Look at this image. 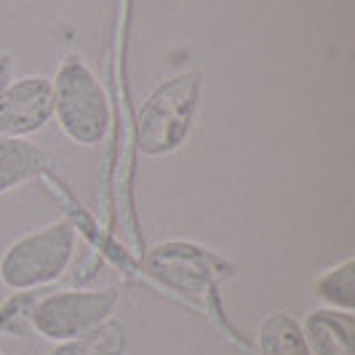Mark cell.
<instances>
[{
  "mask_svg": "<svg viewBox=\"0 0 355 355\" xmlns=\"http://www.w3.org/2000/svg\"><path fill=\"white\" fill-rule=\"evenodd\" d=\"M53 83V118L72 144L99 147L107 139L112 110L102 80L80 56H67Z\"/></svg>",
  "mask_w": 355,
  "mask_h": 355,
  "instance_id": "6da1fadb",
  "label": "cell"
},
{
  "mask_svg": "<svg viewBox=\"0 0 355 355\" xmlns=\"http://www.w3.org/2000/svg\"><path fill=\"white\" fill-rule=\"evenodd\" d=\"M75 246L78 230L70 219H53L24 232L0 257V284L8 291H37L56 284L72 265Z\"/></svg>",
  "mask_w": 355,
  "mask_h": 355,
  "instance_id": "7a4b0ae2",
  "label": "cell"
},
{
  "mask_svg": "<svg viewBox=\"0 0 355 355\" xmlns=\"http://www.w3.org/2000/svg\"><path fill=\"white\" fill-rule=\"evenodd\" d=\"M200 102V72H179L147 96L137 121V147L150 158L171 155L187 142Z\"/></svg>",
  "mask_w": 355,
  "mask_h": 355,
  "instance_id": "3957f363",
  "label": "cell"
},
{
  "mask_svg": "<svg viewBox=\"0 0 355 355\" xmlns=\"http://www.w3.org/2000/svg\"><path fill=\"white\" fill-rule=\"evenodd\" d=\"M118 304V288H62L37 294L33 307V334L56 345L67 342L110 320Z\"/></svg>",
  "mask_w": 355,
  "mask_h": 355,
  "instance_id": "277c9868",
  "label": "cell"
},
{
  "mask_svg": "<svg viewBox=\"0 0 355 355\" xmlns=\"http://www.w3.org/2000/svg\"><path fill=\"white\" fill-rule=\"evenodd\" d=\"M53 118V83L46 75H24L11 80L0 96V137H21L43 131Z\"/></svg>",
  "mask_w": 355,
  "mask_h": 355,
  "instance_id": "5b68a950",
  "label": "cell"
},
{
  "mask_svg": "<svg viewBox=\"0 0 355 355\" xmlns=\"http://www.w3.org/2000/svg\"><path fill=\"white\" fill-rule=\"evenodd\" d=\"M302 326L310 355H355V315L331 307L310 310Z\"/></svg>",
  "mask_w": 355,
  "mask_h": 355,
  "instance_id": "8992f818",
  "label": "cell"
},
{
  "mask_svg": "<svg viewBox=\"0 0 355 355\" xmlns=\"http://www.w3.org/2000/svg\"><path fill=\"white\" fill-rule=\"evenodd\" d=\"M46 153L21 137H0V196L14 193L46 171Z\"/></svg>",
  "mask_w": 355,
  "mask_h": 355,
  "instance_id": "52a82bcc",
  "label": "cell"
},
{
  "mask_svg": "<svg viewBox=\"0 0 355 355\" xmlns=\"http://www.w3.org/2000/svg\"><path fill=\"white\" fill-rule=\"evenodd\" d=\"M257 347L259 355H310L300 320L284 310H272L262 318L257 331Z\"/></svg>",
  "mask_w": 355,
  "mask_h": 355,
  "instance_id": "ba28073f",
  "label": "cell"
},
{
  "mask_svg": "<svg viewBox=\"0 0 355 355\" xmlns=\"http://www.w3.org/2000/svg\"><path fill=\"white\" fill-rule=\"evenodd\" d=\"M125 350L128 331L118 318H110L80 337L59 342L49 355H125Z\"/></svg>",
  "mask_w": 355,
  "mask_h": 355,
  "instance_id": "9c48e42d",
  "label": "cell"
},
{
  "mask_svg": "<svg viewBox=\"0 0 355 355\" xmlns=\"http://www.w3.org/2000/svg\"><path fill=\"white\" fill-rule=\"evenodd\" d=\"M313 291L318 297L323 307H331V310H345V313H355V259L347 257L342 259L339 265L323 270Z\"/></svg>",
  "mask_w": 355,
  "mask_h": 355,
  "instance_id": "30bf717a",
  "label": "cell"
},
{
  "mask_svg": "<svg viewBox=\"0 0 355 355\" xmlns=\"http://www.w3.org/2000/svg\"><path fill=\"white\" fill-rule=\"evenodd\" d=\"M37 291H14L0 304V334L27 339L33 337V307Z\"/></svg>",
  "mask_w": 355,
  "mask_h": 355,
  "instance_id": "8fae6325",
  "label": "cell"
},
{
  "mask_svg": "<svg viewBox=\"0 0 355 355\" xmlns=\"http://www.w3.org/2000/svg\"><path fill=\"white\" fill-rule=\"evenodd\" d=\"M11 72H14L11 56L8 53H0V96H3V91L8 89V83H11Z\"/></svg>",
  "mask_w": 355,
  "mask_h": 355,
  "instance_id": "7c38bea8",
  "label": "cell"
},
{
  "mask_svg": "<svg viewBox=\"0 0 355 355\" xmlns=\"http://www.w3.org/2000/svg\"><path fill=\"white\" fill-rule=\"evenodd\" d=\"M0 355H3V353H0Z\"/></svg>",
  "mask_w": 355,
  "mask_h": 355,
  "instance_id": "4fadbf2b",
  "label": "cell"
}]
</instances>
